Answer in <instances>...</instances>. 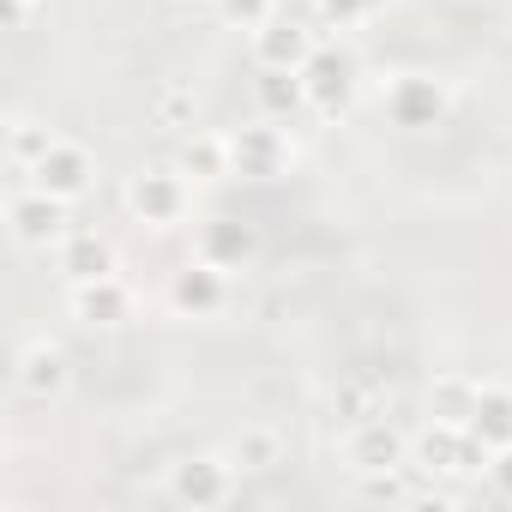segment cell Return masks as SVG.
<instances>
[{"mask_svg":"<svg viewBox=\"0 0 512 512\" xmlns=\"http://www.w3.org/2000/svg\"><path fill=\"white\" fill-rule=\"evenodd\" d=\"M235 470H278L284 464V434L272 428V422H247L241 434H235Z\"/></svg>","mask_w":512,"mask_h":512,"instance_id":"ffe728a7","label":"cell"},{"mask_svg":"<svg viewBox=\"0 0 512 512\" xmlns=\"http://www.w3.org/2000/svg\"><path fill=\"white\" fill-rule=\"evenodd\" d=\"M55 139H61L55 127H43V121H31V115H13V121H7V163H13L19 175H31V169L55 151Z\"/></svg>","mask_w":512,"mask_h":512,"instance_id":"d6986e66","label":"cell"},{"mask_svg":"<svg viewBox=\"0 0 512 512\" xmlns=\"http://www.w3.org/2000/svg\"><path fill=\"white\" fill-rule=\"evenodd\" d=\"M193 205V175L181 163H157V169H139L127 181V211L151 229H175Z\"/></svg>","mask_w":512,"mask_h":512,"instance_id":"6da1fadb","label":"cell"},{"mask_svg":"<svg viewBox=\"0 0 512 512\" xmlns=\"http://www.w3.org/2000/svg\"><path fill=\"white\" fill-rule=\"evenodd\" d=\"M302 79H308L314 115H338V109L350 103V91H356V67H350L338 49H314V61L302 67Z\"/></svg>","mask_w":512,"mask_h":512,"instance_id":"2e32d148","label":"cell"},{"mask_svg":"<svg viewBox=\"0 0 512 512\" xmlns=\"http://www.w3.org/2000/svg\"><path fill=\"white\" fill-rule=\"evenodd\" d=\"M253 109H260L266 121L314 115V103H308V79H302V73H284V67H253Z\"/></svg>","mask_w":512,"mask_h":512,"instance_id":"5bb4252c","label":"cell"},{"mask_svg":"<svg viewBox=\"0 0 512 512\" xmlns=\"http://www.w3.org/2000/svg\"><path fill=\"white\" fill-rule=\"evenodd\" d=\"M380 7H386V0H320V19H326L332 31H356V25H368Z\"/></svg>","mask_w":512,"mask_h":512,"instance_id":"603a6c76","label":"cell"},{"mask_svg":"<svg viewBox=\"0 0 512 512\" xmlns=\"http://www.w3.org/2000/svg\"><path fill=\"white\" fill-rule=\"evenodd\" d=\"M223 302H229V272H217L199 253L169 278V308L181 320H211V314H223Z\"/></svg>","mask_w":512,"mask_h":512,"instance_id":"ba28073f","label":"cell"},{"mask_svg":"<svg viewBox=\"0 0 512 512\" xmlns=\"http://www.w3.org/2000/svg\"><path fill=\"white\" fill-rule=\"evenodd\" d=\"M380 109H386L392 127L428 133V127H440V121L452 115V91H446V79H434V73H398V79H386Z\"/></svg>","mask_w":512,"mask_h":512,"instance_id":"7a4b0ae2","label":"cell"},{"mask_svg":"<svg viewBox=\"0 0 512 512\" xmlns=\"http://www.w3.org/2000/svg\"><path fill=\"white\" fill-rule=\"evenodd\" d=\"M175 115H187V121H193V97H187V91L157 97V121H175Z\"/></svg>","mask_w":512,"mask_h":512,"instance_id":"484cf974","label":"cell"},{"mask_svg":"<svg viewBox=\"0 0 512 512\" xmlns=\"http://www.w3.org/2000/svg\"><path fill=\"white\" fill-rule=\"evenodd\" d=\"M13 380H19V392H25V398L55 404V398L67 392V380H73L67 350H61V344H49V338L25 344V350H19V362H13Z\"/></svg>","mask_w":512,"mask_h":512,"instance_id":"30bf717a","label":"cell"},{"mask_svg":"<svg viewBox=\"0 0 512 512\" xmlns=\"http://www.w3.org/2000/svg\"><path fill=\"white\" fill-rule=\"evenodd\" d=\"M344 458H350L356 476H362V470H392V464H410V440H404L392 422L362 416V422L350 428V440H344Z\"/></svg>","mask_w":512,"mask_h":512,"instance_id":"8fae6325","label":"cell"},{"mask_svg":"<svg viewBox=\"0 0 512 512\" xmlns=\"http://www.w3.org/2000/svg\"><path fill=\"white\" fill-rule=\"evenodd\" d=\"M229 163H235V175H247V181H278L290 163H296V139H290V121H247V127H235L229 133Z\"/></svg>","mask_w":512,"mask_h":512,"instance_id":"3957f363","label":"cell"},{"mask_svg":"<svg viewBox=\"0 0 512 512\" xmlns=\"http://www.w3.org/2000/svg\"><path fill=\"white\" fill-rule=\"evenodd\" d=\"M67 302H73V320L79 326H121V320H133V290H127L121 272L91 278V284H73Z\"/></svg>","mask_w":512,"mask_h":512,"instance_id":"4fadbf2b","label":"cell"},{"mask_svg":"<svg viewBox=\"0 0 512 512\" xmlns=\"http://www.w3.org/2000/svg\"><path fill=\"white\" fill-rule=\"evenodd\" d=\"M476 386H482V380H464V374H446V380H434V386H428V416H434V422H458V428H470Z\"/></svg>","mask_w":512,"mask_h":512,"instance_id":"44dd1931","label":"cell"},{"mask_svg":"<svg viewBox=\"0 0 512 512\" xmlns=\"http://www.w3.org/2000/svg\"><path fill=\"white\" fill-rule=\"evenodd\" d=\"M362 500H410L404 464H392V470H362Z\"/></svg>","mask_w":512,"mask_h":512,"instance_id":"cb8c5ba5","label":"cell"},{"mask_svg":"<svg viewBox=\"0 0 512 512\" xmlns=\"http://www.w3.org/2000/svg\"><path fill=\"white\" fill-rule=\"evenodd\" d=\"M31 7H43V0H7V13H13V25H19V19H31Z\"/></svg>","mask_w":512,"mask_h":512,"instance_id":"4316f807","label":"cell"},{"mask_svg":"<svg viewBox=\"0 0 512 512\" xmlns=\"http://www.w3.org/2000/svg\"><path fill=\"white\" fill-rule=\"evenodd\" d=\"M175 163H181L193 181H223V175H235V163H229V133H205V127H193V133L181 139Z\"/></svg>","mask_w":512,"mask_h":512,"instance_id":"ac0fdd59","label":"cell"},{"mask_svg":"<svg viewBox=\"0 0 512 512\" xmlns=\"http://www.w3.org/2000/svg\"><path fill=\"white\" fill-rule=\"evenodd\" d=\"M482 476H488V488H494V500H506V506H512V446H500V452H488V464H482Z\"/></svg>","mask_w":512,"mask_h":512,"instance_id":"d4e9b609","label":"cell"},{"mask_svg":"<svg viewBox=\"0 0 512 512\" xmlns=\"http://www.w3.org/2000/svg\"><path fill=\"white\" fill-rule=\"evenodd\" d=\"M470 434H476V440H482L488 452L512 446V386H506V380H482V386H476Z\"/></svg>","mask_w":512,"mask_h":512,"instance_id":"e0dca14e","label":"cell"},{"mask_svg":"<svg viewBox=\"0 0 512 512\" xmlns=\"http://www.w3.org/2000/svg\"><path fill=\"white\" fill-rule=\"evenodd\" d=\"M253 67H284V73H302L320 49V37L308 25H290V19H272L266 31H253Z\"/></svg>","mask_w":512,"mask_h":512,"instance_id":"7c38bea8","label":"cell"},{"mask_svg":"<svg viewBox=\"0 0 512 512\" xmlns=\"http://www.w3.org/2000/svg\"><path fill=\"white\" fill-rule=\"evenodd\" d=\"M55 266H61V278H67V284H91V278L121 272V266H115V247H109L97 229H67V235H61V247H55Z\"/></svg>","mask_w":512,"mask_h":512,"instance_id":"9a60e30c","label":"cell"},{"mask_svg":"<svg viewBox=\"0 0 512 512\" xmlns=\"http://www.w3.org/2000/svg\"><path fill=\"white\" fill-rule=\"evenodd\" d=\"M235 494V458H217V452H193L181 464H169V500L175 506H193V512H211Z\"/></svg>","mask_w":512,"mask_h":512,"instance_id":"8992f818","label":"cell"},{"mask_svg":"<svg viewBox=\"0 0 512 512\" xmlns=\"http://www.w3.org/2000/svg\"><path fill=\"white\" fill-rule=\"evenodd\" d=\"M67 199H55V193H43V187H19L13 199H7V229H13V241L19 247H31V253H49V247H61V235L73 229L67 223Z\"/></svg>","mask_w":512,"mask_h":512,"instance_id":"277c9868","label":"cell"},{"mask_svg":"<svg viewBox=\"0 0 512 512\" xmlns=\"http://www.w3.org/2000/svg\"><path fill=\"white\" fill-rule=\"evenodd\" d=\"M25 181L43 187V193H55V199H67V205H79V199L97 187V163H91V151H85L79 139H55V151H49Z\"/></svg>","mask_w":512,"mask_h":512,"instance_id":"52a82bcc","label":"cell"},{"mask_svg":"<svg viewBox=\"0 0 512 512\" xmlns=\"http://www.w3.org/2000/svg\"><path fill=\"white\" fill-rule=\"evenodd\" d=\"M410 458H416V470L464 476V470H482V464H488V446H482L470 428H458V422H434V416H428V428L416 434Z\"/></svg>","mask_w":512,"mask_h":512,"instance_id":"5b68a950","label":"cell"},{"mask_svg":"<svg viewBox=\"0 0 512 512\" xmlns=\"http://www.w3.org/2000/svg\"><path fill=\"white\" fill-rule=\"evenodd\" d=\"M193 253L199 260H211L217 272H247L253 260H260V235H253V223H229V217H205L199 235H193Z\"/></svg>","mask_w":512,"mask_h":512,"instance_id":"9c48e42d","label":"cell"},{"mask_svg":"<svg viewBox=\"0 0 512 512\" xmlns=\"http://www.w3.org/2000/svg\"><path fill=\"white\" fill-rule=\"evenodd\" d=\"M217 13H223V25L229 31H266L272 19H278V0H217Z\"/></svg>","mask_w":512,"mask_h":512,"instance_id":"7402d4cb","label":"cell"}]
</instances>
